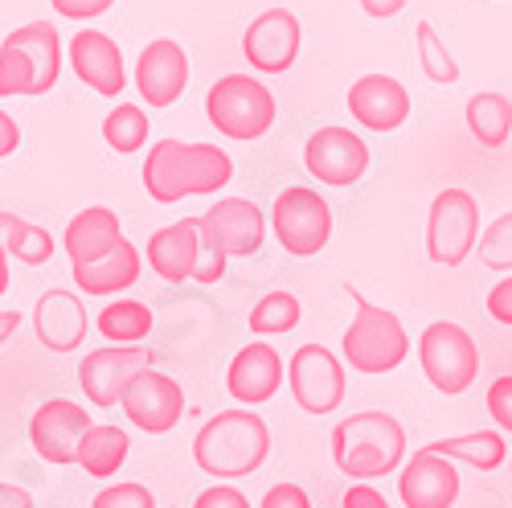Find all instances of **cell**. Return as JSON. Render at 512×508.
<instances>
[{
	"label": "cell",
	"mask_w": 512,
	"mask_h": 508,
	"mask_svg": "<svg viewBox=\"0 0 512 508\" xmlns=\"http://www.w3.org/2000/svg\"><path fill=\"white\" fill-rule=\"evenodd\" d=\"M234 181V160L218 144L160 140L144 160V189L156 205H177L185 197H213Z\"/></svg>",
	"instance_id": "obj_1"
},
{
	"label": "cell",
	"mask_w": 512,
	"mask_h": 508,
	"mask_svg": "<svg viewBox=\"0 0 512 508\" xmlns=\"http://www.w3.org/2000/svg\"><path fill=\"white\" fill-rule=\"evenodd\" d=\"M267 455H271V427L263 422V414L242 406L213 414L193 439L197 468L218 484L254 476L267 463Z\"/></svg>",
	"instance_id": "obj_2"
},
{
	"label": "cell",
	"mask_w": 512,
	"mask_h": 508,
	"mask_svg": "<svg viewBox=\"0 0 512 508\" xmlns=\"http://www.w3.org/2000/svg\"><path fill=\"white\" fill-rule=\"evenodd\" d=\"M332 459L336 472H345L357 484H373L398 472L406 463V431L386 410H361L336 422L332 431Z\"/></svg>",
	"instance_id": "obj_3"
},
{
	"label": "cell",
	"mask_w": 512,
	"mask_h": 508,
	"mask_svg": "<svg viewBox=\"0 0 512 508\" xmlns=\"http://www.w3.org/2000/svg\"><path fill=\"white\" fill-rule=\"evenodd\" d=\"M62 37L54 21H29L0 41V99L50 95L62 78Z\"/></svg>",
	"instance_id": "obj_4"
},
{
	"label": "cell",
	"mask_w": 512,
	"mask_h": 508,
	"mask_svg": "<svg viewBox=\"0 0 512 508\" xmlns=\"http://www.w3.org/2000/svg\"><path fill=\"white\" fill-rule=\"evenodd\" d=\"M349 300L357 304L353 324L345 328V341H340V357L353 373H394L406 357H410V336L402 328V320L390 308L369 304L357 287H349Z\"/></svg>",
	"instance_id": "obj_5"
},
{
	"label": "cell",
	"mask_w": 512,
	"mask_h": 508,
	"mask_svg": "<svg viewBox=\"0 0 512 508\" xmlns=\"http://www.w3.org/2000/svg\"><path fill=\"white\" fill-rule=\"evenodd\" d=\"M275 95L263 78H250V74H222L213 87L205 91V119L218 127V136L250 144V140H263L271 127H275Z\"/></svg>",
	"instance_id": "obj_6"
},
{
	"label": "cell",
	"mask_w": 512,
	"mask_h": 508,
	"mask_svg": "<svg viewBox=\"0 0 512 508\" xmlns=\"http://www.w3.org/2000/svg\"><path fill=\"white\" fill-rule=\"evenodd\" d=\"M418 365L439 394L459 398V394L472 390L476 377H480V345L463 324L435 320L418 336Z\"/></svg>",
	"instance_id": "obj_7"
},
{
	"label": "cell",
	"mask_w": 512,
	"mask_h": 508,
	"mask_svg": "<svg viewBox=\"0 0 512 508\" xmlns=\"http://www.w3.org/2000/svg\"><path fill=\"white\" fill-rule=\"evenodd\" d=\"M480 242V201L467 189H443L426 214V254L439 267H463Z\"/></svg>",
	"instance_id": "obj_8"
},
{
	"label": "cell",
	"mask_w": 512,
	"mask_h": 508,
	"mask_svg": "<svg viewBox=\"0 0 512 508\" xmlns=\"http://www.w3.org/2000/svg\"><path fill=\"white\" fill-rule=\"evenodd\" d=\"M271 230L291 259H312L332 238V205L308 185H291L271 205Z\"/></svg>",
	"instance_id": "obj_9"
},
{
	"label": "cell",
	"mask_w": 512,
	"mask_h": 508,
	"mask_svg": "<svg viewBox=\"0 0 512 508\" xmlns=\"http://www.w3.org/2000/svg\"><path fill=\"white\" fill-rule=\"evenodd\" d=\"M287 386L304 414H332L349 390L345 361L324 345H300L287 361Z\"/></svg>",
	"instance_id": "obj_10"
},
{
	"label": "cell",
	"mask_w": 512,
	"mask_h": 508,
	"mask_svg": "<svg viewBox=\"0 0 512 508\" xmlns=\"http://www.w3.org/2000/svg\"><path fill=\"white\" fill-rule=\"evenodd\" d=\"M119 410L127 414V422H132L136 431L168 435L181 422V414H185V390H181L177 377H168V373L148 365V369H140L132 377V386L123 390Z\"/></svg>",
	"instance_id": "obj_11"
},
{
	"label": "cell",
	"mask_w": 512,
	"mask_h": 508,
	"mask_svg": "<svg viewBox=\"0 0 512 508\" xmlns=\"http://www.w3.org/2000/svg\"><path fill=\"white\" fill-rule=\"evenodd\" d=\"M201 242L218 246L226 259H250L267 242V214L250 197H218L201 214Z\"/></svg>",
	"instance_id": "obj_12"
},
{
	"label": "cell",
	"mask_w": 512,
	"mask_h": 508,
	"mask_svg": "<svg viewBox=\"0 0 512 508\" xmlns=\"http://www.w3.org/2000/svg\"><path fill=\"white\" fill-rule=\"evenodd\" d=\"M91 427L95 422H91L87 406H78L70 398H50L29 418V443L41 459L54 463V468H70V463H78V447Z\"/></svg>",
	"instance_id": "obj_13"
},
{
	"label": "cell",
	"mask_w": 512,
	"mask_h": 508,
	"mask_svg": "<svg viewBox=\"0 0 512 508\" xmlns=\"http://www.w3.org/2000/svg\"><path fill=\"white\" fill-rule=\"evenodd\" d=\"M304 168L320 185L349 189V185H357L369 173V144L357 132H349V127L328 123V127H320V132L308 136Z\"/></svg>",
	"instance_id": "obj_14"
},
{
	"label": "cell",
	"mask_w": 512,
	"mask_h": 508,
	"mask_svg": "<svg viewBox=\"0 0 512 508\" xmlns=\"http://www.w3.org/2000/svg\"><path fill=\"white\" fill-rule=\"evenodd\" d=\"M148 365H152V353L144 345H103V349H91L82 357L78 386L91 406L111 410V406H119L123 390L132 386V377Z\"/></svg>",
	"instance_id": "obj_15"
},
{
	"label": "cell",
	"mask_w": 512,
	"mask_h": 508,
	"mask_svg": "<svg viewBox=\"0 0 512 508\" xmlns=\"http://www.w3.org/2000/svg\"><path fill=\"white\" fill-rule=\"evenodd\" d=\"M300 41H304L300 17L291 9H267L246 25L242 58L259 74H287L295 66V58H300Z\"/></svg>",
	"instance_id": "obj_16"
},
{
	"label": "cell",
	"mask_w": 512,
	"mask_h": 508,
	"mask_svg": "<svg viewBox=\"0 0 512 508\" xmlns=\"http://www.w3.org/2000/svg\"><path fill=\"white\" fill-rule=\"evenodd\" d=\"M132 82H136L140 99L152 111L173 107L185 95V87H189V54H185V46H181V41H173V37L148 41V46L140 50V58H136Z\"/></svg>",
	"instance_id": "obj_17"
},
{
	"label": "cell",
	"mask_w": 512,
	"mask_h": 508,
	"mask_svg": "<svg viewBox=\"0 0 512 508\" xmlns=\"http://www.w3.org/2000/svg\"><path fill=\"white\" fill-rule=\"evenodd\" d=\"M66 58H70V70L82 78V87H91L103 99H119L123 87L132 82L123 66V50L103 29H78L66 46Z\"/></svg>",
	"instance_id": "obj_18"
},
{
	"label": "cell",
	"mask_w": 512,
	"mask_h": 508,
	"mask_svg": "<svg viewBox=\"0 0 512 508\" xmlns=\"http://www.w3.org/2000/svg\"><path fill=\"white\" fill-rule=\"evenodd\" d=\"M398 496H402L406 508H451L459 500L455 463L418 447L398 468Z\"/></svg>",
	"instance_id": "obj_19"
},
{
	"label": "cell",
	"mask_w": 512,
	"mask_h": 508,
	"mask_svg": "<svg viewBox=\"0 0 512 508\" xmlns=\"http://www.w3.org/2000/svg\"><path fill=\"white\" fill-rule=\"evenodd\" d=\"M349 115L365 132H398L410 119V91L394 74H361L349 87Z\"/></svg>",
	"instance_id": "obj_20"
},
{
	"label": "cell",
	"mask_w": 512,
	"mask_h": 508,
	"mask_svg": "<svg viewBox=\"0 0 512 508\" xmlns=\"http://www.w3.org/2000/svg\"><path fill=\"white\" fill-rule=\"evenodd\" d=\"M87 328H91L87 304H82L74 291L50 287V291L37 295V304H33V332H37L41 349L74 353L82 341H87Z\"/></svg>",
	"instance_id": "obj_21"
},
{
	"label": "cell",
	"mask_w": 512,
	"mask_h": 508,
	"mask_svg": "<svg viewBox=\"0 0 512 508\" xmlns=\"http://www.w3.org/2000/svg\"><path fill=\"white\" fill-rule=\"evenodd\" d=\"M279 386H283V357L275 353V345L250 341L234 353V361L226 369V390H230L234 402L263 406L279 394Z\"/></svg>",
	"instance_id": "obj_22"
},
{
	"label": "cell",
	"mask_w": 512,
	"mask_h": 508,
	"mask_svg": "<svg viewBox=\"0 0 512 508\" xmlns=\"http://www.w3.org/2000/svg\"><path fill=\"white\" fill-rule=\"evenodd\" d=\"M123 242V226H119V214L107 205H87L66 222L62 230V250L70 267H82V263H99L107 254Z\"/></svg>",
	"instance_id": "obj_23"
},
{
	"label": "cell",
	"mask_w": 512,
	"mask_h": 508,
	"mask_svg": "<svg viewBox=\"0 0 512 508\" xmlns=\"http://www.w3.org/2000/svg\"><path fill=\"white\" fill-rule=\"evenodd\" d=\"M197 254H201V218L173 222L148 238L144 259L164 283H185L197 271Z\"/></svg>",
	"instance_id": "obj_24"
},
{
	"label": "cell",
	"mask_w": 512,
	"mask_h": 508,
	"mask_svg": "<svg viewBox=\"0 0 512 508\" xmlns=\"http://www.w3.org/2000/svg\"><path fill=\"white\" fill-rule=\"evenodd\" d=\"M140 267H144V254L123 238V242L107 254V259L70 267V275H74V287H78L82 295H99V300H119V291H127V287H136V283H140Z\"/></svg>",
	"instance_id": "obj_25"
},
{
	"label": "cell",
	"mask_w": 512,
	"mask_h": 508,
	"mask_svg": "<svg viewBox=\"0 0 512 508\" xmlns=\"http://www.w3.org/2000/svg\"><path fill=\"white\" fill-rule=\"evenodd\" d=\"M127 451H132V435L123 427H111V422H95L78 447V468L95 480H111L127 463Z\"/></svg>",
	"instance_id": "obj_26"
},
{
	"label": "cell",
	"mask_w": 512,
	"mask_h": 508,
	"mask_svg": "<svg viewBox=\"0 0 512 508\" xmlns=\"http://www.w3.org/2000/svg\"><path fill=\"white\" fill-rule=\"evenodd\" d=\"M426 451H435L451 463H467V468H476V472H496L508 459V443L500 431H472V435H459V439H435V443H426Z\"/></svg>",
	"instance_id": "obj_27"
},
{
	"label": "cell",
	"mask_w": 512,
	"mask_h": 508,
	"mask_svg": "<svg viewBox=\"0 0 512 508\" xmlns=\"http://www.w3.org/2000/svg\"><path fill=\"white\" fill-rule=\"evenodd\" d=\"M467 132L480 148H504L512 136V103L500 91H480L467 99Z\"/></svg>",
	"instance_id": "obj_28"
},
{
	"label": "cell",
	"mask_w": 512,
	"mask_h": 508,
	"mask_svg": "<svg viewBox=\"0 0 512 508\" xmlns=\"http://www.w3.org/2000/svg\"><path fill=\"white\" fill-rule=\"evenodd\" d=\"M95 328H99L103 341H111V345H140L144 336L152 332V308L140 304V300H123V295H119V300H111L99 312Z\"/></svg>",
	"instance_id": "obj_29"
},
{
	"label": "cell",
	"mask_w": 512,
	"mask_h": 508,
	"mask_svg": "<svg viewBox=\"0 0 512 508\" xmlns=\"http://www.w3.org/2000/svg\"><path fill=\"white\" fill-rule=\"evenodd\" d=\"M148 136H152V119H148V111L140 103H115L107 111V119H103V140L119 156L140 152L148 144Z\"/></svg>",
	"instance_id": "obj_30"
},
{
	"label": "cell",
	"mask_w": 512,
	"mask_h": 508,
	"mask_svg": "<svg viewBox=\"0 0 512 508\" xmlns=\"http://www.w3.org/2000/svg\"><path fill=\"white\" fill-rule=\"evenodd\" d=\"M300 316H304V308L291 291H267L263 300L250 308V332L254 336H283L300 324Z\"/></svg>",
	"instance_id": "obj_31"
},
{
	"label": "cell",
	"mask_w": 512,
	"mask_h": 508,
	"mask_svg": "<svg viewBox=\"0 0 512 508\" xmlns=\"http://www.w3.org/2000/svg\"><path fill=\"white\" fill-rule=\"evenodd\" d=\"M414 41H418V66L422 74L439 82V87H451V82H459V62L451 58V50L443 46V37L435 33L431 21H418L414 25Z\"/></svg>",
	"instance_id": "obj_32"
},
{
	"label": "cell",
	"mask_w": 512,
	"mask_h": 508,
	"mask_svg": "<svg viewBox=\"0 0 512 508\" xmlns=\"http://www.w3.org/2000/svg\"><path fill=\"white\" fill-rule=\"evenodd\" d=\"M5 250H9V259H17L21 267H41V263L54 259V234L33 226V222H21L5 238Z\"/></svg>",
	"instance_id": "obj_33"
},
{
	"label": "cell",
	"mask_w": 512,
	"mask_h": 508,
	"mask_svg": "<svg viewBox=\"0 0 512 508\" xmlns=\"http://www.w3.org/2000/svg\"><path fill=\"white\" fill-rule=\"evenodd\" d=\"M480 263L492 267V271H512V209L500 214L488 230H480Z\"/></svg>",
	"instance_id": "obj_34"
},
{
	"label": "cell",
	"mask_w": 512,
	"mask_h": 508,
	"mask_svg": "<svg viewBox=\"0 0 512 508\" xmlns=\"http://www.w3.org/2000/svg\"><path fill=\"white\" fill-rule=\"evenodd\" d=\"M91 508H156V496H152L144 484L127 480V484H111V488H103V492L91 500Z\"/></svg>",
	"instance_id": "obj_35"
},
{
	"label": "cell",
	"mask_w": 512,
	"mask_h": 508,
	"mask_svg": "<svg viewBox=\"0 0 512 508\" xmlns=\"http://www.w3.org/2000/svg\"><path fill=\"white\" fill-rule=\"evenodd\" d=\"M488 414L500 435H512V377H496L488 386Z\"/></svg>",
	"instance_id": "obj_36"
},
{
	"label": "cell",
	"mask_w": 512,
	"mask_h": 508,
	"mask_svg": "<svg viewBox=\"0 0 512 508\" xmlns=\"http://www.w3.org/2000/svg\"><path fill=\"white\" fill-rule=\"evenodd\" d=\"M115 0H50V9L66 21H95L103 13H111Z\"/></svg>",
	"instance_id": "obj_37"
},
{
	"label": "cell",
	"mask_w": 512,
	"mask_h": 508,
	"mask_svg": "<svg viewBox=\"0 0 512 508\" xmlns=\"http://www.w3.org/2000/svg\"><path fill=\"white\" fill-rule=\"evenodd\" d=\"M193 508H250V500H246V492H238L234 484H213V488L197 492Z\"/></svg>",
	"instance_id": "obj_38"
},
{
	"label": "cell",
	"mask_w": 512,
	"mask_h": 508,
	"mask_svg": "<svg viewBox=\"0 0 512 508\" xmlns=\"http://www.w3.org/2000/svg\"><path fill=\"white\" fill-rule=\"evenodd\" d=\"M259 508H312V500L300 484H275V488H267Z\"/></svg>",
	"instance_id": "obj_39"
},
{
	"label": "cell",
	"mask_w": 512,
	"mask_h": 508,
	"mask_svg": "<svg viewBox=\"0 0 512 508\" xmlns=\"http://www.w3.org/2000/svg\"><path fill=\"white\" fill-rule=\"evenodd\" d=\"M488 316L496 320V324H508L512 328V275L508 279H500L492 291H488Z\"/></svg>",
	"instance_id": "obj_40"
},
{
	"label": "cell",
	"mask_w": 512,
	"mask_h": 508,
	"mask_svg": "<svg viewBox=\"0 0 512 508\" xmlns=\"http://www.w3.org/2000/svg\"><path fill=\"white\" fill-rule=\"evenodd\" d=\"M340 504H345V508H390V500L381 496L373 484H353Z\"/></svg>",
	"instance_id": "obj_41"
},
{
	"label": "cell",
	"mask_w": 512,
	"mask_h": 508,
	"mask_svg": "<svg viewBox=\"0 0 512 508\" xmlns=\"http://www.w3.org/2000/svg\"><path fill=\"white\" fill-rule=\"evenodd\" d=\"M21 148V127H17V119L0 107V160L5 156H13Z\"/></svg>",
	"instance_id": "obj_42"
},
{
	"label": "cell",
	"mask_w": 512,
	"mask_h": 508,
	"mask_svg": "<svg viewBox=\"0 0 512 508\" xmlns=\"http://www.w3.org/2000/svg\"><path fill=\"white\" fill-rule=\"evenodd\" d=\"M406 5H410V0H361V9H365L369 17H377V21H390V17H398Z\"/></svg>",
	"instance_id": "obj_43"
},
{
	"label": "cell",
	"mask_w": 512,
	"mask_h": 508,
	"mask_svg": "<svg viewBox=\"0 0 512 508\" xmlns=\"http://www.w3.org/2000/svg\"><path fill=\"white\" fill-rule=\"evenodd\" d=\"M0 508H33V496L17 484H5L0 480Z\"/></svg>",
	"instance_id": "obj_44"
},
{
	"label": "cell",
	"mask_w": 512,
	"mask_h": 508,
	"mask_svg": "<svg viewBox=\"0 0 512 508\" xmlns=\"http://www.w3.org/2000/svg\"><path fill=\"white\" fill-rule=\"evenodd\" d=\"M17 328H21V312H13V308H9V312H0V349L13 341V332H17Z\"/></svg>",
	"instance_id": "obj_45"
},
{
	"label": "cell",
	"mask_w": 512,
	"mask_h": 508,
	"mask_svg": "<svg viewBox=\"0 0 512 508\" xmlns=\"http://www.w3.org/2000/svg\"><path fill=\"white\" fill-rule=\"evenodd\" d=\"M17 226H21V218H17V214H9V209H0V242H5Z\"/></svg>",
	"instance_id": "obj_46"
},
{
	"label": "cell",
	"mask_w": 512,
	"mask_h": 508,
	"mask_svg": "<svg viewBox=\"0 0 512 508\" xmlns=\"http://www.w3.org/2000/svg\"><path fill=\"white\" fill-rule=\"evenodd\" d=\"M9 291V250H5V242H0V295Z\"/></svg>",
	"instance_id": "obj_47"
},
{
	"label": "cell",
	"mask_w": 512,
	"mask_h": 508,
	"mask_svg": "<svg viewBox=\"0 0 512 508\" xmlns=\"http://www.w3.org/2000/svg\"><path fill=\"white\" fill-rule=\"evenodd\" d=\"M164 508H177V504H164Z\"/></svg>",
	"instance_id": "obj_48"
}]
</instances>
